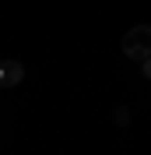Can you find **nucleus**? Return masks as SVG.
<instances>
[{
    "label": "nucleus",
    "instance_id": "obj_4",
    "mask_svg": "<svg viewBox=\"0 0 151 155\" xmlns=\"http://www.w3.org/2000/svg\"><path fill=\"white\" fill-rule=\"evenodd\" d=\"M141 74H144V78H148V81H151V57L144 60V67H141Z\"/></svg>",
    "mask_w": 151,
    "mask_h": 155
},
{
    "label": "nucleus",
    "instance_id": "obj_3",
    "mask_svg": "<svg viewBox=\"0 0 151 155\" xmlns=\"http://www.w3.org/2000/svg\"><path fill=\"white\" fill-rule=\"evenodd\" d=\"M116 124H120V127H127V124H130V109H127V106H120V109H116Z\"/></svg>",
    "mask_w": 151,
    "mask_h": 155
},
{
    "label": "nucleus",
    "instance_id": "obj_1",
    "mask_svg": "<svg viewBox=\"0 0 151 155\" xmlns=\"http://www.w3.org/2000/svg\"><path fill=\"white\" fill-rule=\"evenodd\" d=\"M123 57H130V60H148L151 57V25H133L127 35H123Z\"/></svg>",
    "mask_w": 151,
    "mask_h": 155
},
{
    "label": "nucleus",
    "instance_id": "obj_2",
    "mask_svg": "<svg viewBox=\"0 0 151 155\" xmlns=\"http://www.w3.org/2000/svg\"><path fill=\"white\" fill-rule=\"evenodd\" d=\"M21 78H25V67H21L18 60H4V64H0V85H4V88L18 85Z\"/></svg>",
    "mask_w": 151,
    "mask_h": 155
}]
</instances>
